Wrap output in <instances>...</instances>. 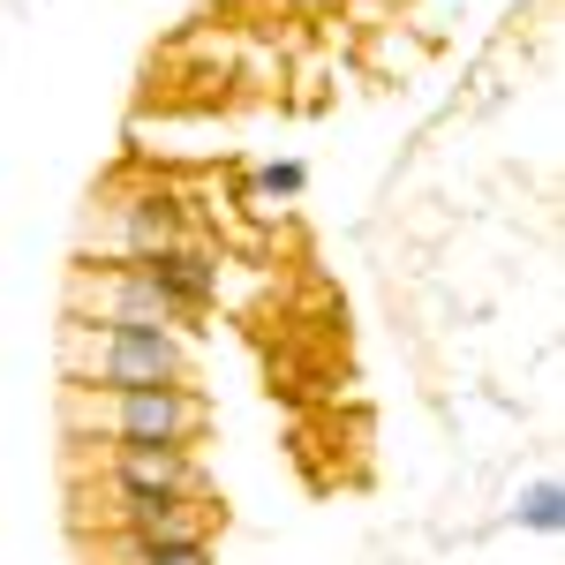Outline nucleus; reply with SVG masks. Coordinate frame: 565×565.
<instances>
[{
    "label": "nucleus",
    "mask_w": 565,
    "mask_h": 565,
    "mask_svg": "<svg viewBox=\"0 0 565 565\" xmlns=\"http://www.w3.org/2000/svg\"><path fill=\"white\" fill-rule=\"evenodd\" d=\"M143 271H151V287H159L181 317H204V309L218 302V257H212V249H196V242L143 257Z\"/></svg>",
    "instance_id": "nucleus-4"
},
{
    "label": "nucleus",
    "mask_w": 565,
    "mask_h": 565,
    "mask_svg": "<svg viewBox=\"0 0 565 565\" xmlns=\"http://www.w3.org/2000/svg\"><path fill=\"white\" fill-rule=\"evenodd\" d=\"M204 430H212V407L196 399V385H61V437L68 445H196Z\"/></svg>",
    "instance_id": "nucleus-1"
},
{
    "label": "nucleus",
    "mask_w": 565,
    "mask_h": 565,
    "mask_svg": "<svg viewBox=\"0 0 565 565\" xmlns=\"http://www.w3.org/2000/svg\"><path fill=\"white\" fill-rule=\"evenodd\" d=\"M302 8H340V0H302Z\"/></svg>",
    "instance_id": "nucleus-8"
},
{
    "label": "nucleus",
    "mask_w": 565,
    "mask_h": 565,
    "mask_svg": "<svg viewBox=\"0 0 565 565\" xmlns=\"http://www.w3.org/2000/svg\"><path fill=\"white\" fill-rule=\"evenodd\" d=\"M513 521L535 527V535H558V527H565V490H558V482H527L521 505H513Z\"/></svg>",
    "instance_id": "nucleus-5"
},
{
    "label": "nucleus",
    "mask_w": 565,
    "mask_h": 565,
    "mask_svg": "<svg viewBox=\"0 0 565 565\" xmlns=\"http://www.w3.org/2000/svg\"><path fill=\"white\" fill-rule=\"evenodd\" d=\"M61 385L136 392V385H189V340L181 332H129V324H61Z\"/></svg>",
    "instance_id": "nucleus-2"
},
{
    "label": "nucleus",
    "mask_w": 565,
    "mask_h": 565,
    "mask_svg": "<svg viewBox=\"0 0 565 565\" xmlns=\"http://www.w3.org/2000/svg\"><path fill=\"white\" fill-rule=\"evenodd\" d=\"M249 189H257L264 204H279V196H302V189H309V167H302V159H271V167H257V181H249ZM279 212H287V204H279Z\"/></svg>",
    "instance_id": "nucleus-6"
},
{
    "label": "nucleus",
    "mask_w": 565,
    "mask_h": 565,
    "mask_svg": "<svg viewBox=\"0 0 565 565\" xmlns=\"http://www.w3.org/2000/svg\"><path fill=\"white\" fill-rule=\"evenodd\" d=\"M61 324H129V332H181V309L151 287L143 264H68Z\"/></svg>",
    "instance_id": "nucleus-3"
},
{
    "label": "nucleus",
    "mask_w": 565,
    "mask_h": 565,
    "mask_svg": "<svg viewBox=\"0 0 565 565\" xmlns=\"http://www.w3.org/2000/svg\"><path fill=\"white\" fill-rule=\"evenodd\" d=\"M143 565H212V543H174V551H151Z\"/></svg>",
    "instance_id": "nucleus-7"
}]
</instances>
